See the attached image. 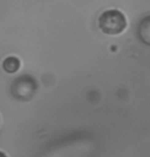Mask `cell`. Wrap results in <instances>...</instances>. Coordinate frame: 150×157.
Returning <instances> with one entry per match:
<instances>
[{
    "label": "cell",
    "mask_w": 150,
    "mask_h": 157,
    "mask_svg": "<svg viewBox=\"0 0 150 157\" xmlns=\"http://www.w3.org/2000/svg\"><path fill=\"white\" fill-rule=\"evenodd\" d=\"M138 36L143 43L150 46V16L141 20L138 27Z\"/></svg>",
    "instance_id": "3957f363"
},
{
    "label": "cell",
    "mask_w": 150,
    "mask_h": 157,
    "mask_svg": "<svg viewBox=\"0 0 150 157\" xmlns=\"http://www.w3.org/2000/svg\"><path fill=\"white\" fill-rule=\"evenodd\" d=\"M0 157H7L6 154H5L4 152H2V151H0Z\"/></svg>",
    "instance_id": "5b68a950"
},
{
    "label": "cell",
    "mask_w": 150,
    "mask_h": 157,
    "mask_svg": "<svg viewBox=\"0 0 150 157\" xmlns=\"http://www.w3.org/2000/svg\"><path fill=\"white\" fill-rule=\"evenodd\" d=\"M21 67V62L17 57H7L2 63V68L6 73L8 74H13L17 72V70Z\"/></svg>",
    "instance_id": "277c9868"
},
{
    "label": "cell",
    "mask_w": 150,
    "mask_h": 157,
    "mask_svg": "<svg viewBox=\"0 0 150 157\" xmlns=\"http://www.w3.org/2000/svg\"><path fill=\"white\" fill-rule=\"evenodd\" d=\"M37 90V82L30 75H23L14 79L11 84L10 91L13 98L21 101L33 99Z\"/></svg>",
    "instance_id": "7a4b0ae2"
},
{
    "label": "cell",
    "mask_w": 150,
    "mask_h": 157,
    "mask_svg": "<svg viewBox=\"0 0 150 157\" xmlns=\"http://www.w3.org/2000/svg\"><path fill=\"white\" fill-rule=\"evenodd\" d=\"M99 28L107 35H118L125 30L126 17L118 10H108L100 14L98 19Z\"/></svg>",
    "instance_id": "6da1fadb"
}]
</instances>
